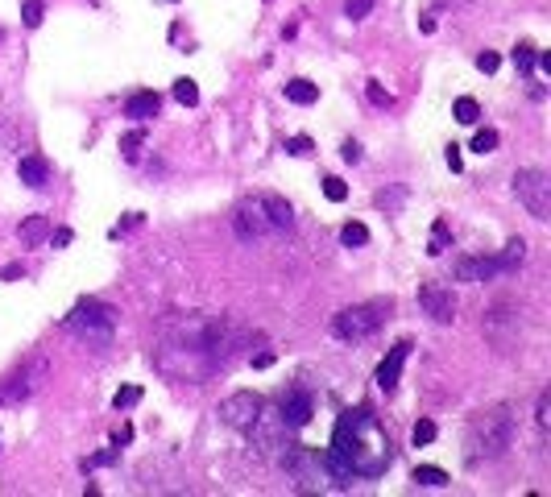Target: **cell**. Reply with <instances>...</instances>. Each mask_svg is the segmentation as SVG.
Returning a JSON list of instances; mask_svg holds the SVG:
<instances>
[{
  "label": "cell",
  "mask_w": 551,
  "mask_h": 497,
  "mask_svg": "<svg viewBox=\"0 0 551 497\" xmlns=\"http://www.w3.org/2000/svg\"><path fill=\"white\" fill-rule=\"evenodd\" d=\"M394 464V444L382 431L378 415L369 406L344 410L332 427V448L323 456V473L336 481V489H348L353 481H378Z\"/></svg>",
  "instance_id": "cell-1"
},
{
  "label": "cell",
  "mask_w": 551,
  "mask_h": 497,
  "mask_svg": "<svg viewBox=\"0 0 551 497\" xmlns=\"http://www.w3.org/2000/svg\"><path fill=\"white\" fill-rule=\"evenodd\" d=\"M232 228H237V237L245 245H253V240H265V237H282L294 228V212H290V203L282 195H253V199H245L237 203V212H232Z\"/></svg>",
  "instance_id": "cell-2"
},
{
  "label": "cell",
  "mask_w": 551,
  "mask_h": 497,
  "mask_svg": "<svg viewBox=\"0 0 551 497\" xmlns=\"http://www.w3.org/2000/svg\"><path fill=\"white\" fill-rule=\"evenodd\" d=\"M510 444H514V415L505 406H498V410L481 415L477 423L469 427V464L498 460Z\"/></svg>",
  "instance_id": "cell-3"
},
{
  "label": "cell",
  "mask_w": 551,
  "mask_h": 497,
  "mask_svg": "<svg viewBox=\"0 0 551 497\" xmlns=\"http://www.w3.org/2000/svg\"><path fill=\"white\" fill-rule=\"evenodd\" d=\"M390 299H373V303H357V307H344L340 315H332V336L336 340H365L390 319Z\"/></svg>",
  "instance_id": "cell-4"
},
{
  "label": "cell",
  "mask_w": 551,
  "mask_h": 497,
  "mask_svg": "<svg viewBox=\"0 0 551 497\" xmlns=\"http://www.w3.org/2000/svg\"><path fill=\"white\" fill-rule=\"evenodd\" d=\"M67 328H71L79 340H87V344H108L112 331H117V311L108 307V303L83 299V303L67 315Z\"/></svg>",
  "instance_id": "cell-5"
},
{
  "label": "cell",
  "mask_w": 551,
  "mask_h": 497,
  "mask_svg": "<svg viewBox=\"0 0 551 497\" xmlns=\"http://www.w3.org/2000/svg\"><path fill=\"white\" fill-rule=\"evenodd\" d=\"M514 195L535 220H551V178L547 170H518L514 174Z\"/></svg>",
  "instance_id": "cell-6"
},
{
  "label": "cell",
  "mask_w": 551,
  "mask_h": 497,
  "mask_svg": "<svg viewBox=\"0 0 551 497\" xmlns=\"http://www.w3.org/2000/svg\"><path fill=\"white\" fill-rule=\"evenodd\" d=\"M265 410V402L253 394V390H237V394H228L224 402H220V423L224 427H237V431H249V427L257 423V415Z\"/></svg>",
  "instance_id": "cell-7"
},
{
  "label": "cell",
  "mask_w": 551,
  "mask_h": 497,
  "mask_svg": "<svg viewBox=\"0 0 551 497\" xmlns=\"http://www.w3.org/2000/svg\"><path fill=\"white\" fill-rule=\"evenodd\" d=\"M419 307L427 311L435 324H452V319H456L452 290H448V286H439V282H423V286H419Z\"/></svg>",
  "instance_id": "cell-8"
},
{
  "label": "cell",
  "mask_w": 551,
  "mask_h": 497,
  "mask_svg": "<svg viewBox=\"0 0 551 497\" xmlns=\"http://www.w3.org/2000/svg\"><path fill=\"white\" fill-rule=\"evenodd\" d=\"M315 415V398L307 390H287L282 394V402H278V419L290 427V431H299V427H307Z\"/></svg>",
  "instance_id": "cell-9"
},
{
  "label": "cell",
  "mask_w": 551,
  "mask_h": 497,
  "mask_svg": "<svg viewBox=\"0 0 551 497\" xmlns=\"http://www.w3.org/2000/svg\"><path fill=\"white\" fill-rule=\"evenodd\" d=\"M410 348H414L410 340H398V344L382 356V365H378V390H382V394H394V390H398V378H402V365H407Z\"/></svg>",
  "instance_id": "cell-10"
},
{
  "label": "cell",
  "mask_w": 551,
  "mask_h": 497,
  "mask_svg": "<svg viewBox=\"0 0 551 497\" xmlns=\"http://www.w3.org/2000/svg\"><path fill=\"white\" fill-rule=\"evenodd\" d=\"M456 282H493L498 274H505V265L498 257H460L452 265Z\"/></svg>",
  "instance_id": "cell-11"
},
{
  "label": "cell",
  "mask_w": 551,
  "mask_h": 497,
  "mask_svg": "<svg viewBox=\"0 0 551 497\" xmlns=\"http://www.w3.org/2000/svg\"><path fill=\"white\" fill-rule=\"evenodd\" d=\"M158 108H162V95H158V92H133L129 100H124V117L137 120V124L154 120V117H158Z\"/></svg>",
  "instance_id": "cell-12"
},
{
  "label": "cell",
  "mask_w": 551,
  "mask_h": 497,
  "mask_svg": "<svg viewBox=\"0 0 551 497\" xmlns=\"http://www.w3.org/2000/svg\"><path fill=\"white\" fill-rule=\"evenodd\" d=\"M17 174H21V183L29 191H42L50 183V162L42 154H25L21 162H17Z\"/></svg>",
  "instance_id": "cell-13"
},
{
  "label": "cell",
  "mask_w": 551,
  "mask_h": 497,
  "mask_svg": "<svg viewBox=\"0 0 551 497\" xmlns=\"http://www.w3.org/2000/svg\"><path fill=\"white\" fill-rule=\"evenodd\" d=\"M282 92H287V100H290V104H299V108H307V104L319 100V87H315L311 79H290Z\"/></svg>",
  "instance_id": "cell-14"
},
{
  "label": "cell",
  "mask_w": 551,
  "mask_h": 497,
  "mask_svg": "<svg viewBox=\"0 0 551 497\" xmlns=\"http://www.w3.org/2000/svg\"><path fill=\"white\" fill-rule=\"evenodd\" d=\"M50 237V220L46 215H29L21 224V245H42Z\"/></svg>",
  "instance_id": "cell-15"
},
{
  "label": "cell",
  "mask_w": 551,
  "mask_h": 497,
  "mask_svg": "<svg viewBox=\"0 0 551 497\" xmlns=\"http://www.w3.org/2000/svg\"><path fill=\"white\" fill-rule=\"evenodd\" d=\"M410 481H414V485H427V489H444V485H448V473L435 469V464H419V469L410 473Z\"/></svg>",
  "instance_id": "cell-16"
},
{
  "label": "cell",
  "mask_w": 551,
  "mask_h": 497,
  "mask_svg": "<svg viewBox=\"0 0 551 497\" xmlns=\"http://www.w3.org/2000/svg\"><path fill=\"white\" fill-rule=\"evenodd\" d=\"M510 63H514L518 75H535V46H530V42H518V46L510 50Z\"/></svg>",
  "instance_id": "cell-17"
},
{
  "label": "cell",
  "mask_w": 551,
  "mask_h": 497,
  "mask_svg": "<svg viewBox=\"0 0 551 497\" xmlns=\"http://www.w3.org/2000/svg\"><path fill=\"white\" fill-rule=\"evenodd\" d=\"M452 117L460 120V124H477V120H481V104L473 100V95H460V100L452 104Z\"/></svg>",
  "instance_id": "cell-18"
},
{
  "label": "cell",
  "mask_w": 551,
  "mask_h": 497,
  "mask_svg": "<svg viewBox=\"0 0 551 497\" xmlns=\"http://www.w3.org/2000/svg\"><path fill=\"white\" fill-rule=\"evenodd\" d=\"M523 257H527V240L514 237V240H510V245L502 249V257H498V261H502L505 274H510V269H518V265H523Z\"/></svg>",
  "instance_id": "cell-19"
},
{
  "label": "cell",
  "mask_w": 551,
  "mask_h": 497,
  "mask_svg": "<svg viewBox=\"0 0 551 497\" xmlns=\"http://www.w3.org/2000/svg\"><path fill=\"white\" fill-rule=\"evenodd\" d=\"M448 240H452V233H448V220H435V224H432V240H427V253H432V257H439V253L448 249Z\"/></svg>",
  "instance_id": "cell-20"
},
{
  "label": "cell",
  "mask_w": 551,
  "mask_h": 497,
  "mask_svg": "<svg viewBox=\"0 0 551 497\" xmlns=\"http://www.w3.org/2000/svg\"><path fill=\"white\" fill-rule=\"evenodd\" d=\"M498 141H502V137H498V129H477V137H473V145H469V149L485 158V154H493V149H498Z\"/></svg>",
  "instance_id": "cell-21"
},
{
  "label": "cell",
  "mask_w": 551,
  "mask_h": 497,
  "mask_svg": "<svg viewBox=\"0 0 551 497\" xmlns=\"http://www.w3.org/2000/svg\"><path fill=\"white\" fill-rule=\"evenodd\" d=\"M42 17H46V4H42V0H21V21H25V29H38V25H42Z\"/></svg>",
  "instance_id": "cell-22"
},
{
  "label": "cell",
  "mask_w": 551,
  "mask_h": 497,
  "mask_svg": "<svg viewBox=\"0 0 551 497\" xmlns=\"http://www.w3.org/2000/svg\"><path fill=\"white\" fill-rule=\"evenodd\" d=\"M13 381V385H0V402H17V398H25V394H29V390H33V385H29V378H9Z\"/></svg>",
  "instance_id": "cell-23"
},
{
  "label": "cell",
  "mask_w": 551,
  "mask_h": 497,
  "mask_svg": "<svg viewBox=\"0 0 551 497\" xmlns=\"http://www.w3.org/2000/svg\"><path fill=\"white\" fill-rule=\"evenodd\" d=\"M340 245H348V249L369 245V228H365V224H344V228H340Z\"/></svg>",
  "instance_id": "cell-24"
},
{
  "label": "cell",
  "mask_w": 551,
  "mask_h": 497,
  "mask_svg": "<svg viewBox=\"0 0 551 497\" xmlns=\"http://www.w3.org/2000/svg\"><path fill=\"white\" fill-rule=\"evenodd\" d=\"M174 100H178V104H187V108H195V104H199V87H195V79H174Z\"/></svg>",
  "instance_id": "cell-25"
},
{
  "label": "cell",
  "mask_w": 551,
  "mask_h": 497,
  "mask_svg": "<svg viewBox=\"0 0 551 497\" xmlns=\"http://www.w3.org/2000/svg\"><path fill=\"white\" fill-rule=\"evenodd\" d=\"M410 444H414V448H427V444H435V423H432V419H419V423H414V431H410Z\"/></svg>",
  "instance_id": "cell-26"
},
{
  "label": "cell",
  "mask_w": 551,
  "mask_h": 497,
  "mask_svg": "<svg viewBox=\"0 0 551 497\" xmlns=\"http://www.w3.org/2000/svg\"><path fill=\"white\" fill-rule=\"evenodd\" d=\"M282 149H287L290 158H311V154H315V141L299 133V137H287V145H282Z\"/></svg>",
  "instance_id": "cell-27"
},
{
  "label": "cell",
  "mask_w": 551,
  "mask_h": 497,
  "mask_svg": "<svg viewBox=\"0 0 551 497\" xmlns=\"http://www.w3.org/2000/svg\"><path fill=\"white\" fill-rule=\"evenodd\" d=\"M141 145H145V129L137 124L133 133H124V137H120V154H124V158H133V154H137Z\"/></svg>",
  "instance_id": "cell-28"
},
{
  "label": "cell",
  "mask_w": 551,
  "mask_h": 497,
  "mask_svg": "<svg viewBox=\"0 0 551 497\" xmlns=\"http://www.w3.org/2000/svg\"><path fill=\"white\" fill-rule=\"evenodd\" d=\"M141 402V385H124V390H117V398H112V406L117 410H129V406Z\"/></svg>",
  "instance_id": "cell-29"
},
{
  "label": "cell",
  "mask_w": 551,
  "mask_h": 497,
  "mask_svg": "<svg viewBox=\"0 0 551 497\" xmlns=\"http://www.w3.org/2000/svg\"><path fill=\"white\" fill-rule=\"evenodd\" d=\"M117 460H120V448H104V451H96V456H87L83 469H108V464H117Z\"/></svg>",
  "instance_id": "cell-30"
},
{
  "label": "cell",
  "mask_w": 551,
  "mask_h": 497,
  "mask_svg": "<svg viewBox=\"0 0 551 497\" xmlns=\"http://www.w3.org/2000/svg\"><path fill=\"white\" fill-rule=\"evenodd\" d=\"M323 195H328L332 203H344V199H348V187H344V178L328 174V178H323Z\"/></svg>",
  "instance_id": "cell-31"
},
{
  "label": "cell",
  "mask_w": 551,
  "mask_h": 497,
  "mask_svg": "<svg viewBox=\"0 0 551 497\" xmlns=\"http://www.w3.org/2000/svg\"><path fill=\"white\" fill-rule=\"evenodd\" d=\"M365 95H369V104H378V108H390V104H394V95L385 92V87L378 83V79H369V87H365Z\"/></svg>",
  "instance_id": "cell-32"
},
{
  "label": "cell",
  "mask_w": 551,
  "mask_h": 497,
  "mask_svg": "<svg viewBox=\"0 0 551 497\" xmlns=\"http://www.w3.org/2000/svg\"><path fill=\"white\" fill-rule=\"evenodd\" d=\"M369 13H373V0H348V4H344V17H348V21H360V17H369Z\"/></svg>",
  "instance_id": "cell-33"
},
{
  "label": "cell",
  "mask_w": 551,
  "mask_h": 497,
  "mask_svg": "<svg viewBox=\"0 0 551 497\" xmlns=\"http://www.w3.org/2000/svg\"><path fill=\"white\" fill-rule=\"evenodd\" d=\"M498 67H502V58H498L493 50H481V54H477V71L493 75V71H498Z\"/></svg>",
  "instance_id": "cell-34"
},
{
  "label": "cell",
  "mask_w": 551,
  "mask_h": 497,
  "mask_svg": "<svg viewBox=\"0 0 551 497\" xmlns=\"http://www.w3.org/2000/svg\"><path fill=\"white\" fill-rule=\"evenodd\" d=\"M444 162L452 166V174H460V170H464V154H460V145H448V154H444Z\"/></svg>",
  "instance_id": "cell-35"
},
{
  "label": "cell",
  "mask_w": 551,
  "mask_h": 497,
  "mask_svg": "<svg viewBox=\"0 0 551 497\" xmlns=\"http://www.w3.org/2000/svg\"><path fill=\"white\" fill-rule=\"evenodd\" d=\"M535 419H539V427L551 423V398H547V394H539V410H535Z\"/></svg>",
  "instance_id": "cell-36"
},
{
  "label": "cell",
  "mask_w": 551,
  "mask_h": 497,
  "mask_svg": "<svg viewBox=\"0 0 551 497\" xmlns=\"http://www.w3.org/2000/svg\"><path fill=\"white\" fill-rule=\"evenodd\" d=\"M71 228H58V233H54V228H50V245H54V249H63V245H71Z\"/></svg>",
  "instance_id": "cell-37"
},
{
  "label": "cell",
  "mask_w": 551,
  "mask_h": 497,
  "mask_svg": "<svg viewBox=\"0 0 551 497\" xmlns=\"http://www.w3.org/2000/svg\"><path fill=\"white\" fill-rule=\"evenodd\" d=\"M340 158H344V162H360V145L357 141H344V145H340Z\"/></svg>",
  "instance_id": "cell-38"
},
{
  "label": "cell",
  "mask_w": 551,
  "mask_h": 497,
  "mask_svg": "<svg viewBox=\"0 0 551 497\" xmlns=\"http://www.w3.org/2000/svg\"><path fill=\"white\" fill-rule=\"evenodd\" d=\"M21 274H25V265H21V261H13V265H4V269H0V278H4V282H17Z\"/></svg>",
  "instance_id": "cell-39"
},
{
  "label": "cell",
  "mask_w": 551,
  "mask_h": 497,
  "mask_svg": "<svg viewBox=\"0 0 551 497\" xmlns=\"http://www.w3.org/2000/svg\"><path fill=\"white\" fill-rule=\"evenodd\" d=\"M274 365V353H257L253 356V369H269Z\"/></svg>",
  "instance_id": "cell-40"
},
{
  "label": "cell",
  "mask_w": 551,
  "mask_h": 497,
  "mask_svg": "<svg viewBox=\"0 0 551 497\" xmlns=\"http://www.w3.org/2000/svg\"><path fill=\"white\" fill-rule=\"evenodd\" d=\"M129 439H133V427L124 423V427H120V431H117V448H120V444H129Z\"/></svg>",
  "instance_id": "cell-41"
}]
</instances>
